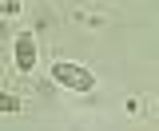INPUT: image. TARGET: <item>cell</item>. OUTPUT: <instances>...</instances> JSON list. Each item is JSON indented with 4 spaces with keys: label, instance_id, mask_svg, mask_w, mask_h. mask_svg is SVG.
Segmentation results:
<instances>
[{
    "label": "cell",
    "instance_id": "7a4b0ae2",
    "mask_svg": "<svg viewBox=\"0 0 159 131\" xmlns=\"http://www.w3.org/2000/svg\"><path fill=\"white\" fill-rule=\"evenodd\" d=\"M36 36H32V32H20L16 36V68L20 72H32V68H36Z\"/></svg>",
    "mask_w": 159,
    "mask_h": 131
},
{
    "label": "cell",
    "instance_id": "277c9868",
    "mask_svg": "<svg viewBox=\"0 0 159 131\" xmlns=\"http://www.w3.org/2000/svg\"><path fill=\"white\" fill-rule=\"evenodd\" d=\"M20 12V0H0V16H16Z\"/></svg>",
    "mask_w": 159,
    "mask_h": 131
},
{
    "label": "cell",
    "instance_id": "3957f363",
    "mask_svg": "<svg viewBox=\"0 0 159 131\" xmlns=\"http://www.w3.org/2000/svg\"><path fill=\"white\" fill-rule=\"evenodd\" d=\"M12 111H20V99L12 92H0V115H12Z\"/></svg>",
    "mask_w": 159,
    "mask_h": 131
},
{
    "label": "cell",
    "instance_id": "6da1fadb",
    "mask_svg": "<svg viewBox=\"0 0 159 131\" xmlns=\"http://www.w3.org/2000/svg\"><path fill=\"white\" fill-rule=\"evenodd\" d=\"M52 79L64 84V88H72V92H92V88H96V75L88 72L84 64H72V60L52 64Z\"/></svg>",
    "mask_w": 159,
    "mask_h": 131
}]
</instances>
